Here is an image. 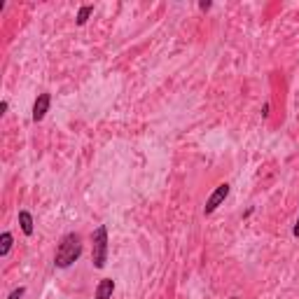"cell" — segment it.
<instances>
[{"mask_svg":"<svg viewBox=\"0 0 299 299\" xmlns=\"http://www.w3.org/2000/svg\"><path fill=\"white\" fill-rule=\"evenodd\" d=\"M292 234H295V236H299V220H297V225H295V229H292Z\"/></svg>","mask_w":299,"mask_h":299,"instance_id":"cell-12","label":"cell"},{"mask_svg":"<svg viewBox=\"0 0 299 299\" xmlns=\"http://www.w3.org/2000/svg\"><path fill=\"white\" fill-rule=\"evenodd\" d=\"M91 14H94V5H82V7H80V12H77V26L87 24Z\"/></svg>","mask_w":299,"mask_h":299,"instance_id":"cell-8","label":"cell"},{"mask_svg":"<svg viewBox=\"0 0 299 299\" xmlns=\"http://www.w3.org/2000/svg\"><path fill=\"white\" fill-rule=\"evenodd\" d=\"M229 190H231V187H229V182H220V185H217L215 192L208 196V201H206V206H204V213H206V215L215 213L217 208L225 204V199L229 196Z\"/></svg>","mask_w":299,"mask_h":299,"instance_id":"cell-3","label":"cell"},{"mask_svg":"<svg viewBox=\"0 0 299 299\" xmlns=\"http://www.w3.org/2000/svg\"><path fill=\"white\" fill-rule=\"evenodd\" d=\"M115 292V281L112 278H103L98 285H96V299H110Z\"/></svg>","mask_w":299,"mask_h":299,"instance_id":"cell-5","label":"cell"},{"mask_svg":"<svg viewBox=\"0 0 299 299\" xmlns=\"http://www.w3.org/2000/svg\"><path fill=\"white\" fill-rule=\"evenodd\" d=\"M49 106H52V96L49 94H40L35 98V106H33V122H42L45 115L49 112Z\"/></svg>","mask_w":299,"mask_h":299,"instance_id":"cell-4","label":"cell"},{"mask_svg":"<svg viewBox=\"0 0 299 299\" xmlns=\"http://www.w3.org/2000/svg\"><path fill=\"white\" fill-rule=\"evenodd\" d=\"M199 7H201V10H211V2H208V0H204V2H199Z\"/></svg>","mask_w":299,"mask_h":299,"instance_id":"cell-10","label":"cell"},{"mask_svg":"<svg viewBox=\"0 0 299 299\" xmlns=\"http://www.w3.org/2000/svg\"><path fill=\"white\" fill-rule=\"evenodd\" d=\"M5 112H7V101H2V103H0V115H5Z\"/></svg>","mask_w":299,"mask_h":299,"instance_id":"cell-11","label":"cell"},{"mask_svg":"<svg viewBox=\"0 0 299 299\" xmlns=\"http://www.w3.org/2000/svg\"><path fill=\"white\" fill-rule=\"evenodd\" d=\"M24 292H26V287H17V290H12V292H10V297H7V299H21V297H24Z\"/></svg>","mask_w":299,"mask_h":299,"instance_id":"cell-9","label":"cell"},{"mask_svg":"<svg viewBox=\"0 0 299 299\" xmlns=\"http://www.w3.org/2000/svg\"><path fill=\"white\" fill-rule=\"evenodd\" d=\"M91 262L96 269H103L108 264V227L98 225L91 234Z\"/></svg>","mask_w":299,"mask_h":299,"instance_id":"cell-2","label":"cell"},{"mask_svg":"<svg viewBox=\"0 0 299 299\" xmlns=\"http://www.w3.org/2000/svg\"><path fill=\"white\" fill-rule=\"evenodd\" d=\"M82 255V239L80 234H66L61 239L59 248H56V257H54V264L59 269H68L72 262H77Z\"/></svg>","mask_w":299,"mask_h":299,"instance_id":"cell-1","label":"cell"},{"mask_svg":"<svg viewBox=\"0 0 299 299\" xmlns=\"http://www.w3.org/2000/svg\"><path fill=\"white\" fill-rule=\"evenodd\" d=\"M19 225H21V231H24L26 236H33L35 222H33V215L28 211H19Z\"/></svg>","mask_w":299,"mask_h":299,"instance_id":"cell-6","label":"cell"},{"mask_svg":"<svg viewBox=\"0 0 299 299\" xmlns=\"http://www.w3.org/2000/svg\"><path fill=\"white\" fill-rule=\"evenodd\" d=\"M12 243H14V239L10 231H2L0 234V257H7V252L12 250Z\"/></svg>","mask_w":299,"mask_h":299,"instance_id":"cell-7","label":"cell"}]
</instances>
